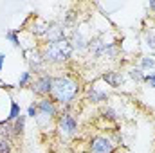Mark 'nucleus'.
Segmentation results:
<instances>
[{"label": "nucleus", "instance_id": "obj_1", "mask_svg": "<svg viewBox=\"0 0 155 153\" xmlns=\"http://www.w3.org/2000/svg\"><path fill=\"white\" fill-rule=\"evenodd\" d=\"M81 92V83L72 74H60L52 79V90H51V99L58 106L72 105L76 97Z\"/></svg>", "mask_w": 155, "mask_h": 153}, {"label": "nucleus", "instance_id": "obj_2", "mask_svg": "<svg viewBox=\"0 0 155 153\" xmlns=\"http://www.w3.org/2000/svg\"><path fill=\"white\" fill-rule=\"evenodd\" d=\"M41 58L47 67H61L72 58V47L69 43V38L58 43H41L40 45Z\"/></svg>", "mask_w": 155, "mask_h": 153}, {"label": "nucleus", "instance_id": "obj_3", "mask_svg": "<svg viewBox=\"0 0 155 153\" xmlns=\"http://www.w3.org/2000/svg\"><path fill=\"white\" fill-rule=\"evenodd\" d=\"M87 52L94 60H116L119 56V43L117 41H107L103 34H97L88 40Z\"/></svg>", "mask_w": 155, "mask_h": 153}, {"label": "nucleus", "instance_id": "obj_4", "mask_svg": "<svg viewBox=\"0 0 155 153\" xmlns=\"http://www.w3.org/2000/svg\"><path fill=\"white\" fill-rule=\"evenodd\" d=\"M117 142H119L117 133L114 137L105 135V133H97V135L88 139V146L87 148H88V153H116Z\"/></svg>", "mask_w": 155, "mask_h": 153}, {"label": "nucleus", "instance_id": "obj_5", "mask_svg": "<svg viewBox=\"0 0 155 153\" xmlns=\"http://www.w3.org/2000/svg\"><path fill=\"white\" fill-rule=\"evenodd\" d=\"M56 132L61 139H74L79 132V122L74 114H60L56 119Z\"/></svg>", "mask_w": 155, "mask_h": 153}, {"label": "nucleus", "instance_id": "obj_6", "mask_svg": "<svg viewBox=\"0 0 155 153\" xmlns=\"http://www.w3.org/2000/svg\"><path fill=\"white\" fill-rule=\"evenodd\" d=\"M52 79H54V76L45 70V72H41L38 76H35L33 83L29 85V88H31V92H33L35 96H38L40 99H41V97H51Z\"/></svg>", "mask_w": 155, "mask_h": 153}, {"label": "nucleus", "instance_id": "obj_7", "mask_svg": "<svg viewBox=\"0 0 155 153\" xmlns=\"http://www.w3.org/2000/svg\"><path fill=\"white\" fill-rule=\"evenodd\" d=\"M24 56H25V63L29 67V72L33 76H38L41 72L47 70V65L41 58V50H40V45L38 47H33V49H25L24 50Z\"/></svg>", "mask_w": 155, "mask_h": 153}, {"label": "nucleus", "instance_id": "obj_8", "mask_svg": "<svg viewBox=\"0 0 155 153\" xmlns=\"http://www.w3.org/2000/svg\"><path fill=\"white\" fill-rule=\"evenodd\" d=\"M67 38H69V34L65 33V27L61 25V22H49L47 31L41 38V43H58Z\"/></svg>", "mask_w": 155, "mask_h": 153}, {"label": "nucleus", "instance_id": "obj_9", "mask_svg": "<svg viewBox=\"0 0 155 153\" xmlns=\"http://www.w3.org/2000/svg\"><path fill=\"white\" fill-rule=\"evenodd\" d=\"M36 108H38L40 117H43L47 121H56L58 115H60V106L51 97H41V99H38L36 101Z\"/></svg>", "mask_w": 155, "mask_h": 153}, {"label": "nucleus", "instance_id": "obj_10", "mask_svg": "<svg viewBox=\"0 0 155 153\" xmlns=\"http://www.w3.org/2000/svg\"><path fill=\"white\" fill-rule=\"evenodd\" d=\"M108 92L107 90H101L96 83H90L87 88H85V101L92 103V105H103L108 101Z\"/></svg>", "mask_w": 155, "mask_h": 153}, {"label": "nucleus", "instance_id": "obj_11", "mask_svg": "<svg viewBox=\"0 0 155 153\" xmlns=\"http://www.w3.org/2000/svg\"><path fill=\"white\" fill-rule=\"evenodd\" d=\"M69 43L72 47L74 52H87V47H88V40L83 36V33L79 29H72V33L69 34Z\"/></svg>", "mask_w": 155, "mask_h": 153}, {"label": "nucleus", "instance_id": "obj_12", "mask_svg": "<svg viewBox=\"0 0 155 153\" xmlns=\"http://www.w3.org/2000/svg\"><path fill=\"white\" fill-rule=\"evenodd\" d=\"M101 81H105L110 88H121L124 83V76L119 70H107L101 74Z\"/></svg>", "mask_w": 155, "mask_h": 153}, {"label": "nucleus", "instance_id": "obj_13", "mask_svg": "<svg viewBox=\"0 0 155 153\" xmlns=\"http://www.w3.org/2000/svg\"><path fill=\"white\" fill-rule=\"evenodd\" d=\"M0 141H7V142H13V141H15V133H13V122L0 121Z\"/></svg>", "mask_w": 155, "mask_h": 153}, {"label": "nucleus", "instance_id": "obj_14", "mask_svg": "<svg viewBox=\"0 0 155 153\" xmlns=\"http://www.w3.org/2000/svg\"><path fill=\"white\" fill-rule=\"evenodd\" d=\"M25 119H27V115H20L16 121H13V133H15V141H16V139H20V137L24 135V132H25Z\"/></svg>", "mask_w": 155, "mask_h": 153}, {"label": "nucleus", "instance_id": "obj_15", "mask_svg": "<svg viewBox=\"0 0 155 153\" xmlns=\"http://www.w3.org/2000/svg\"><path fill=\"white\" fill-rule=\"evenodd\" d=\"M22 115V106H20V103L18 101H13L11 99V106H9V115H7V122H13V121H16L18 117Z\"/></svg>", "mask_w": 155, "mask_h": 153}, {"label": "nucleus", "instance_id": "obj_16", "mask_svg": "<svg viewBox=\"0 0 155 153\" xmlns=\"http://www.w3.org/2000/svg\"><path fill=\"white\" fill-rule=\"evenodd\" d=\"M137 67H139L143 72H144V70H155V56H141Z\"/></svg>", "mask_w": 155, "mask_h": 153}, {"label": "nucleus", "instance_id": "obj_17", "mask_svg": "<svg viewBox=\"0 0 155 153\" xmlns=\"http://www.w3.org/2000/svg\"><path fill=\"white\" fill-rule=\"evenodd\" d=\"M119 112H117L114 106H110V105H107V106H101V110H99V117H103V119H108V121H116Z\"/></svg>", "mask_w": 155, "mask_h": 153}, {"label": "nucleus", "instance_id": "obj_18", "mask_svg": "<svg viewBox=\"0 0 155 153\" xmlns=\"http://www.w3.org/2000/svg\"><path fill=\"white\" fill-rule=\"evenodd\" d=\"M33 79L35 76L29 72V70H24V72H20V77H18V88H29V85L33 83Z\"/></svg>", "mask_w": 155, "mask_h": 153}, {"label": "nucleus", "instance_id": "obj_19", "mask_svg": "<svg viewBox=\"0 0 155 153\" xmlns=\"http://www.w3.org/2000/svg\"><path fill=\"white\" fill-rule=\"evenodd\" d=\"M144 72L139 69V67H130L128 69V77L132 79V81H135V83H144Z\"/></svg>", "mask_w": 155, "mask_h": 153}, {"label": "nucleus", "instance_id": "obj_20", "mask_svg": "<svg viewBox=\"0 0 155 153\" xmlns=\"http://www.w3.org/2000/svg\"><path fill=\"white\" fill-rule=\"evenodd\" d=\"M5 40L7 41H11L13 43V47H16V49H22V43H20V31L16 29V31H5Z\"/></svg>", "mask_w": 155, "mask_h": 153}, {"label": "nucleus", "instance_id": "obj_21", "mask_svg": "<svg viewBox=\"0 0 155 153\" xmlns=\"http://www.w3.org/2000/svg\"><path fill=\"white\" fill-rule=\"evenodd\" d=\"M144 43L150 50H155V29H144Z\"/></svg>", "mask_w": 155, "mask_h": 153}, {"label": "nucleus", "instance_id": "obj_22", "mask_svg": "<svg viewBox=\"0 0 155 153\" xmlns=\"http://www.w3.org/2000/svg\"><path fill=\"white\" fill-rule=\"evenodd\" d=\"M27 115L33 117V119H38L40 114H38V108H36V101H33L29 106H27Z\"/></svg>", "mask_w": 155, "mask_h": 153}, {"label": "nucleus", "instance_id": "obj_23", "mask_svg": "<svg viewBox=\"0 0 155 153\" xmlns=\"http://www.w3.org/2000/svg\"><path fill=\"white\" fill-rule=\"evenodd\" d=\"M0 153H13V142L0 141Z\"/></svg>", "mask_w": 155, "mask_h": 153}, {"label": "nucleus", "instance_id": "obj_24", "mask_svg": "<svg viewBox=\"0 0 155 153\" xmlns=\"http://www.w3.org/2000/svg\"><path fill=\"white\" fill-rule=\"evenodd\" d=\"M144 85L150 86V88H155V70L144 76Z\"/></svg>", "mask_w": 155, "mask_h": 153}, {"label": "nucleus", "instance_id": "obj_25", "mask_svg": "<svg viewBox=\"0 0 155 153\" xmlns=\"http://www.w3.org/2000/svg\"><path fill=\"white\" fill-rule=\"evenodd\" d=\"M148 7H150V11L155 13V0H150V2H148Z\"/></svg>", "mask_w": 155, "mask_h": 153}, {"label": "nucleus", "instance_id": "obj_26", "mask_svg": "<svg viewBox=\"0 0 155 153\" xmlns=\"http://www.w3.org/2000/svg\"><path fill=\"white\" fill-rule=\"evenodd\" d=\"M153 56H155V54H153Z\"/></svg>", "mask_w": 155, "mask_h": 153}]
</instances>
